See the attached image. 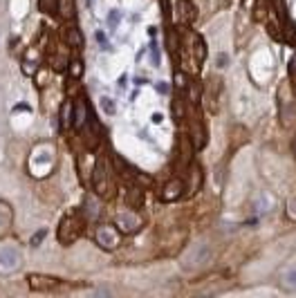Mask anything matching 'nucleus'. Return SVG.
<instances>
[{
    "instance_id": "nucleus-17",
    "label": "nucleus",
    "mask_w": 296,
    "mask_h": 298,
    "mask_svg": "<svg viewBox=\"0 0 296 298\" xmlns=\"http://www.w3.org/2000/svg\"><path fill=\"white\" fill-rule=\"evenodd\" d=\"M70 74H72V76H81L83 74V63L79 59H74V61H70Z\"/></svg>"
},
{
    "instance_id": "nucleus-14",
    "label": "nucleus",
    "mask_w": 296,
    "mask_h": 298,
    "mask_svg": "<svg viewBox=\"0 0 296 298\" xmlns=\"http://www.w3.org/2000/svg\"><path fill=\"white\" fill-rule=\"evenodd\" d=\"M128 204H130V209H139L141 206V191L139 188H132V191L128 193Z\"/></svg>"
},
{
    "instance_id": "nucleus-7",
    "label": "nucleus",
    "mask_w": 296,
    "mask_h": 298,
    "mask_svg": "<svg viewBox=\"0 0 296 298\" xmlns=\"http://www.w3.org/2000/svg\"><path fill=\"white\" fill-rule=\"evenodd\" d=\"M90 121V114H87V106H85V101L83 99H79L77 103H74V117H72V123L81 130L85 123Z\"/></svg>"
},
{
    "instance_id": "nucleus-1",
    "label": "nucleus",
    "mask_w": 296,
    "mask_h": 298,
    "mask_svg": "<svg viewBox=\"0 0 296 298\" xmlns=\"http://www.w3.org/2000/svg\"><path fill=\"white\" fill-rule=\"evenodd\" d=\"M81 233H83V220L79 215L70 213V215H65L63 220H61V224H58L56 238L61 245H72L77 238H81Z\"/></svg>"
},
{
    "instance_id": "nucleus-5",
    "label": "nucleus",
    "mask_w": 296,
    "mask_h": 298,
    "mask_svg": "<svg viewBox=\"0 0 296 298\" xmlns=\"http://www.w3.org/2000/svg\"><path fill=\"white\" fill-rule=\"evenodd\" d=\"M115 224L119 226L122 231H126V233H128V231H137V229H139L141 222H139V218H137L135 213L126 211V213H119V215H117V218H115Z\"/></svg>"
},
{
    "instance_id": "nucleus-21",
    "label": "nucleus",
    "mask_w": 296,
    "mask_h": 298,
    "mask_svg": "<svg viewBox=\"0 0 296 298\" xmlns=\"http://www.w3.org/2000/svg\"><path fill=\"white\" fill-rule=\"evenodd\" d=\"M169 45H170V52L177 49V36H175V32H170V34H169Z\"/></svg>"
},
{
    "instance_id": "nucleus-13",
    "label": "nucleus",
    "mask_w": 296,
    "mask_h": 298,
    "mask_svg": "<svg viewBox=\"0 0 296 298\" xmlns=\"http://www.w3.org/2000/svg\"><path fill=\"white\" fill-rule=\"evenodd\" d=\"M177 7H180V14H182V18H184L186 23H191V20L195 18V9H193V5H191L189 0H180Z\"/></svg>"
},
{
    "instance_id": "nucleus-6",
    "label": "nucleus",
    "mask_w": 296,
    "mask_h": 298,
    "mask_svg": "<svg viewBox=\"0 0 296 298\" xmlns=\"http://www.w3.org/2000/svg\"><path fill=\"white\" fill-rule=\"evenodd\" d=\"M11 220H14V213H11V206L7 202L0 200V238L9 233Z\"/></svg>"
},
{
    "instance_id": "nucleus-24",
    "label": "nucleus",
    "mask_w": 296,
    "mask_h": 298,
    "mask_svg": "<svg viewBox=\"0 0 296 298\" xmlns=\"http://www.w3.org/2000/svg\"><path fill=\"white\" fill-rule=\"evenodd\" d=\"M175 81H177V83H175L177 88H184V85H186V81H184V76H182V72L175 74Z\"/></svg>"
},
{
    "instance_id": "nucleus-2",
    "label": "nucleus",
    "mask_w": 296,
    "mask_h": 298,
    "mask_svg": "<svg viewBox=\"0 0 296 298\" xmlns=\"http://www.w3.org/2000/svg\"><path fill=\"white\" fill-rule=\"evenodd\" d=\"M92 184L99 195H108V164L106 159H99L92 171Z\"/></svg>"
},
{
    "instance_id": "nucleus-4",
    "label": "nucleus",
    "mask_w": 296,
    "mask_h": 298,
    "mask_svg": "<svg viewBox=\"0 0 296 298\" xmlns=\"http://www.w3.org/2000/svg\"><path fill=\"white\" fill-rule=\"evenodd\" d=\"M29 287L34 289V292H54V289L58 287V278L32 274V276H29Z\"/></svg>"
},
{
    "instance_id": "nucleus-20",
    "label": "nucleus",
    "mask_w": 296,
    "mask_h": 298,
    "mask_svg": "<svg viewBox=\"0 0 296 298\" xmlns=\"http://www.w3.org/2000/svg\"><path fill=\"white\" fill-rule=\"evenodd\" d=\"M285 283H287V285H292V287H296V267H292V269H290V274L285 276Z\"/></svg>"
},
{
    "instance_id": "nucleus-16",
    "label": "nucleus",
    "mask_w": 296,
    "mask_h": 298,
    "mask_svg": "<svg viewBox=\"0 0 296 298\" xmlns=\"http://www.w3.org/2000/svg\"><path fill=\"white\" fill-rule=\"evenodd\" d=\"M68 43L72 45V47H77V45H83V36L79 34L77 30H68Z\"/></svg>"
},
{
    "instance_id": "nucleus-22",
    "label": "nucleus",
    "mask_w": 296,
    "mask_h": 298,
    "mask_svg": "<svg viewBox=\"0 0 296 298\" xmlns=\"http://www.w3.org/2000/svg\"><path fill=\"white\" fill-rule=\"evenodd\" d=\"M101 101H103V108H106V112H108V114L115 112V103H110V99H101Z\"/></svg>"
},
{
    "instance_id": "nucleus-3",
    "label": "nucleus",
    "mask_w": 296,
    "mask_h": 298,
    "mask_svg": "<svg viewBox=\"0 0 296 298\" xmlns=\"http://www.w3.org/2000/svg\"><path fill=\"white\" fill-rule=\"evenodd\" d=\"M97 245H101L103 249H115L119 245V233H117L112 226H99L97 233H94Z\"/></svg>"
},
{
    "instance_id": "nucleus-25",
    "label": "nucleus",
    "mask_w": 296,
    "mask_h": 298,
    "mask_svg": "<svg viewBox=\"0 0 296 298\" xmlns=\"http://www.w3.org/2000/svg\"><path fill=\"white\" fill-rule=\"evenodd\" d=\"M157 90H160V92H169V85H164V83H160V85H157Z\"/></svg>"
},
{
    "instance_id": "nucleus-15",
    "label": "nucleus",
    "mask_w": 296,
    "mask_h": 298,
    "mask_svg": "<svg viewBox=\"0 0 296 298\" xmlns=\"http://www.w3.org/2000/svg\"><path fill=\"white\" fill-rule=\"evenodd\" d=\"M39 7L47 14H54L58 9V0H39Z\"/></svg>"
},
{
    "instance_id": "nucleus-23",
    "label": "nucleus",
    "mask_w": 296,
    "mask_h": 298,
    "mask_svg": "<svg viewBox=\"0 0 296 298\" xmlns=\"http://www.w3.org/2000/svg\"><path fill=\"white\" fill-rule=\"evenodd\" d=\"M43 238H45V231H39V233H36L34 238H32V247H36V245H39V242H41V240H43Z\"/></svg>"
},
{
    "instance_id": "nucleus-26",
    "label": "nucleus",
    "mask_w": 296,
    "mask_h": 298,
    "mask_svg": "<svg viewBox=\"0 0 296 298\" xmlns=\"http://www.w3.org/2000/svg\"><path fill=\"white\" fill-rule=\"evenodd\" d=\"M294 155H296V139H294Z\"/></svg>"
},
{
    "instance_id": "nucleus-12",
    "label": "nucleus",
    "mask_w": 296,
    "mask_h": 298,
    "mask_svg": "<svg viewBox=\"0 0 296 298\" xmlns=\"http://www.w3.org/2000/svg\"><path fill=\"white\" fill-rule=\"evenodd\" d=\"M72 117H74V106L70 101L63 103V108H61V128H68Z\"/></svg>"
},
{
    "instance_id": "nucleus-10",
    "label": "nucleus",
    "mask_w": 296,
    "mask_h": 298,
    "mask_svg": "<svg viewBox=\"0 0 296 298\" xmlns=\"http://www.w3.org/2000/svg\"><path fill=\"white\" fill-rule=\"evenodd\" d=\"M58 14H61V18L70 20L74 18V14H77V7H74V0H58Z\"/></svg>"
},
{
    "instance_id": "nucleus-8",
    "label": "nucleus",
    "mask_w": 296,
    "mask_h": 298,
    "mask_svg": "<svg viewBox=\"0 0 296 298\" xmlns=\"http://www.w3.org/2000/svg\"><path fill=\"white\" fill-rule=\"evenodd\" d=\"M182 191H184V182L182 180H170L164 188V200L166 202L177 200V197H182Z\"/></svg>"
},
{
    "instance_id": "nucleus-11",
    "label": "nucleus",
    "mask_w": 296,
    "mask_h": 298,
    "mask_svg": "<svg viewBox=\"0 0 296 298\" xmlns=\"http://www.w3.org/2000/svg\"><path fill=\"white\" fill-rule=\"evenodd\" d=\"M200 186H202V171H200V166H193V168H191V184H189V195H193V193L198 191Z\"/></svg>"
},
{
    "instance_id": "nucleus-19",
    "label": "nucleus",
    "mask_w": 296,
    "mask_h": 298,
    "mask_svg": "<svg viewBox=\"0 0 296 298\" xmlns=\"http://www.w3.org/2000/svg\"><path fill=\"white\" fill-rule=\"evenodd\" d=\"M173 117H175V121H182V99H175L173 101Z\"/></svg>"
},
{
    "instance_id": "nucleus-9",
    "label": "nucleus",
    "mask_w": 296,
    "mask_h": 298,
    "mask_svg": "<svg viewBox=\"0 0 296 298\" xmlns=\"http://www.w3.org/2000/svg\"><path fill=\"white\" fill-rule=\"evenodd\" d=\"M177 146H180V161L184 164V168H186V164L191 161V139H189V135H180V142H177Z\"/></svg>"
},
{
    "instance_id": "nucleus-18",
    "label": "nucleus",
    "mask_w": 296,
    "mask_h": 298,
    "mask_svg": "<svg viewBox=\"0 0 296 298\" xmlns=\"http://www.w3.org/2000/svg\"><path fill=\"white\" fill-rule=\"evenodd\" d=\"M195 56H198V61H204V56H207L204 40H200V38H195Z\"/></svg>"
}]
</instances>
